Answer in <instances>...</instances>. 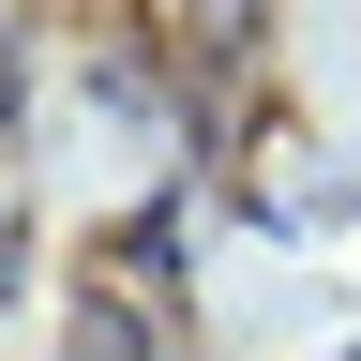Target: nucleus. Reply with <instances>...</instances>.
Listing matches in <instances>:
<instances>
[]
</instances>
